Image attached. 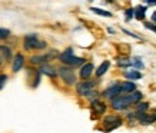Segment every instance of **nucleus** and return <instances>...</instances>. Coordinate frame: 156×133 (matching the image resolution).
I'll return each mask as SVG.
<instances>
[{"label":"nucleus","instance_id":"f257e3e1","mask_svg":"<svg viewBox=\"0 0 156 133\" xmlns=\"http://www.w3.org/2000/svg\"><path fill=\"white\" fill-rule=\"evenodd\" d=\"M48 47V43L39 40L36 34H27L23 39V49L24 50H43Z\"/></svg>","mask_w":156,"mask_h":133},{"label":"nucleus","instance_id":"f03ea898","mask_svg":"<svg viewBox=\"0 0 156 133\" xmlns=\"http://www.w3.org/2000/svg\"><path fill=\"white\" fill-rule=\"evenodd\" d=\"M57 76H60V79L65 82L67 86H73L77 83V82H76L75 72L72 70V67H69V66L59 67V69H57Z\"/></svg>","mask_w":156,"mask_h":133},{"label":"nucleus","instance_id":"7ed1b4c3","mask_svg":"<svg viewBox=\"0 0 156 133\" xmlns=\"http://www.w3.org/2000/svg\"><path fill=\"white\" fill-rule=\"evenodd\" d=\"M130 106L126 95H118L116 97L112 99V107L115 110H126Z\"/></svg>","mask_w":156,"mask_h":133},{"label":"nucleus","instance_id":"20e7f679","mask_svg":"<svg viewBox=\"0 0 156 133\" xmlns=\"http://www.w3.org/2000/svg\"><path fill=\"white\" fill-rule=\"evenodd\" d=\"M120 124H122V119L118 117V116H115V114H109V116H106L103 119V128L106 130H115Z\"/></svg>","mask_w":156,"mask_h":133},{"label":"nucleus","instance_id":"39448f33","mask_svg":"<svg viewBox=\"0 0 156 133\" xmlns=\"http://www.w3.org/2000/svg\"><path fill=\"white\" fill-rule=\"evenodd\" d=\"M96 82L93 80H89V79H86V80L80 82V83H76V90H77V95L80 96H86L89 93L93 87H95Z\"/></svg>","mask_w":156,"mask_h":133},{"label":"nucleus","instance_id":"423d86ee","mask_svg":"<svg viewBox=\"0 0 156 133\" xmlns=\"http://www.w3.org/2000/svg\"><path fill=\"white\" fill-rule=\"evenodd\" d=\"M93 70H95L93 63H83L80 67V72H79V76H80V79L86 80V79H89L93 75Z\"/></svg>","mask_w":156,"mask_h":133},{"label":"nucleus","instance_id":"0eeeda50","mask_svg":"<svg viewBox=\"0 0 156 133\" xmlns=\"http://www.w3.org/2000/svg\"><path fill=\"white\" fill-rule=\"evenodd\" d=\"M24 66V56L22 53H17V54H14L13 56V62H12V70L14 73H17L23 69Z\"/></svg>","mask_w":156,"mask_h":133},{"label":"nucleus","instance_id":"6e6552de","mask_svg":"<svg viewBox=\"0 0 156 133\" xmlns=\"http://www.w3.org/2000/svg\"><path fill=\"white\" fill-rule=\"evenodd\" d=\"M118 95H120V86L118 85V83H115V85H112L110 87H108L106 90L103 92V97L105 99H113V97H116Z\"/></svg>","mask_w":156,"mask_h":133},{"label":"nucleus","instance_id":"1a4fd4ad","mask_svg":"<svg viewBox=\"0 0 156 133\" xmlns=\"http://www.w3.org/2000/svg\"><path fill=\"white\" fill-rule=\"evenodd\" d=\"M136 116L140 124H151L156 122V114H147L146 112H143V113H136Z\"/></svg>","mask_w":156,"mask_h":133},{"label":"nucleus","instance_id":"9d476101","mask_svg":"<svg viewBox=\"0 0 156 133\" xmlns=\"http://www.w3.org/2000/svg\"><path fill=\"white\" fill-rule=\"evenodd\" d=\"M39 72H40L42 75H46V76H49V77H56L57 76L56 69H55L53 66H50V65H46V63H43L42 66H40Z\"/></svg>","mask_w":156,"mask_h":133},{"label":"nucleus","instance_id":"9b49d317","mask_svg":"<svg viewBox=\"0 0 156 133\" xmlns=\"http://www.w3.org/2000/svg\"><path fill=\"white\" fill-rule=\"evenodd\" d=\"M83 63H85V59H83V57H77V56H75V54H72L63 65H66V66H69V67H77V66H82Z\"/></svg>","mask_w":156,"mask_h":133},{"label":"nucleus","instance_id":"f8f14e48","mask_svg":"<svg viewBox=\"0 0 156 133\" xmlns=\"http://www.w3.org/2000/svg\"><path fill=\"white\" fill-rule=\"evenodd\" d=\"M106 107H108V106L105 105L103 102H100L99 99H96L92 102V109H93V112H95L96 114H103L105 112H106Z\"/></svg>","mask_w":156,"mask_h":133},{"label":"nucleus","instance_id":"ddd939ff","mask_svg":"<svg viewBox=\"0 0 156 133\" xmlns=\"http://www.w3.org/2000/svg\"><path fill=\"white\" fill-rule=\"evenodd\" d=\"M126 96H128V100H129V103H130V105H136V103H139V102L142 100V97H143L142 92H139V90H133V92H130V93L126 95Z\"/></svg>","mask_w":156,"mask_h":133},{"label":"nucleus","instance_id":"4468645a","mask_svg":"<svg viewBox=\"0 0 156 133\" xmlns=\"http://www.w3.org/2000/svg\"><path fill=\"white\" fill-rule=\"evenodd\" d=\"M119 86H120V92H123V93H130V92L136 90V85L133 83V80L122 82Z\"/></svg>","mask_w":156,"mask_h":133},{"label":"nucleus","instance_id":"2eb2a0df","mask_svg":"<svg viewBox=\"0 0 156 133\" xmlns=\"http://www.w3.org/2000/svg\"><path fill=\"white\" fill-rule=\"evenodd\" d=\"M123 76L129 79V80H139L142 77V73L137 70V69H132V70H126L123 73Z\"/></svg>","mask_w":156,"mask_h":133},{"label":"nucleus","instance_id":"dca6fc26","mask_svg":"<svg viewBox=\"0 0 156 133\" xmlns=\"http://www.w3.org/2000/svg\"><path fill=\"white\" fill-rule=\"evenodd\" d=\"M145 13H146V7L142 5L136 6L135 9H133V17H136L137 20H143L145 19Z\"/></svg>","mask_w":156,"mask_h":133},{"label":"nucleus","instance_id":"f3484780","mask_svg":"<svg viewBox=\"0 0 156 133\" xmlns=\"http://www.w3.org/2000/svg\"><path fill=\"white\" fill-rule=\"evenodd\" d=\"M109 66H110V62H109V60H105V62L102 63L99 67H98V70H96V76H98V77H102L105 73L108 72Z\"/></svg>","mask_w":156,"mask_h":133},{"label":"nucleus","instance_id":"a211bd4d","mask_svg":"<svg viewBox=\"0 0 156 133\" xmlns=\"http://www.w3.org/2000/svg\"><path fill=\"white\" fill-rule=\"evenodd\" d=\"M0 53H2V57L5 60H10L12 59V50L7 46H0Z\"/></svg>","mask_w":156,"mask_h":133},{"label":"nucleus","instance_id":"6ab92c4d","mask_svg":"<svg viewBox=\"0 0 156 133\" xmlns=\"http://www.w3.org/2000/svg\"><path fill=\"white\" fill-rule=\"evenodd\" d=\"M90 10L93 13L99 14V16H103V17H112V13L108 12V10H103V9H99V7H90Z\"/></svg>","mask_w":156,"mask_h":133},{"label":"nucleus","instance_id":"aec40b11","mask_svg":"<svg viewBox=\"0 0 156 133\" xmlns=\"http://www.w3.org/2000/svg\"><path fill=\"white\" fill-rule=\"evenodd\" d=\"M130 66H133L135 69H143V62L139 59V57H132L130 59Z\"/></svg>","mask_w":156,"mask_h":133},{"label":"nucleus","instance_id":"412c9836","mask_svg":"<svg viewBox=\"0 0 156 133\" xmlns=\"http://www.w3.org/2000/svg\"><path fill=\"white\" fill-rule=\"evenodd\" d=\"M136 113H143V112H146L149 109V103H136Z\"/></svg>","mask_w":156,"mask_h":133},{"label":"nucleus","instance_id":"4be33fe9","mask_svg":"<svg viewBox=\"0 0 156 133\" xmlns=\"http://www.w3.org/2000/svg\"><path fill=\"white\" fill-rule=\"evenodd\" d=\"M118 66H120V67L130 66V59H128V57H120V59H118Z\"/></svg>","mask_w":156,"mask_h":133},{"label":"nucleus","instance_id":"5701e85b","mask_svg":"<svg viewBox=\"0 0 156 133\" xmlns=\"http://www.w3.org/2000/svg\"><path fill=\"white\" fill-rule=\"evenodd\" d=\"M10 37V30L9 29H2L0 27V40H6Z\"/></svg>","mask_w":156,"mask_h":133},{"label":"nucleus","instance_id":"b1692460","mask_svg":"<svg viewBox=\"0 0 156 133\" xmlns=\"http://www.w3.org/2000/svg\"><path fill=\"white\" fill-rule=\"evenodd\" d=\"M6 82H7V75H5V73H0V90L5 87Z\"/></svg>","mask_w":156,"mask_h":133},{"label":"nucleus","instance_id":"393cba45","mask_svg":"<svg viewBox=\"0 0 156 133\" xmlns=\"http://www.w3.org/2000/svg\"><path fill=\"white\" fill-rule=\"evenodd\" d=\"M132 17H133V9H126L125 10V19H126V22H129Z\"/></svg>","mask_w":156,"mask_h":133},{"label":"nucleus","instance_id":"a878e982","mask_svg":"<svg viewBox=\"0 0 156 133\" xmlns=\"http://www.w3.org/2000/svg\"><path fill=\"white\" fill-rule=\"evenodd\" d=\"M145 26H146V27L149 29V30H153V32L156 33V26H155L153 23H145Z\"/></svg>","mask_w":156,"mask_h":133},{"label":"nucleus","instance_id":"bb28decb","mask_svg":"<svg viewBox=\"0 0 156 133\" xmlns=\"http://www.w3.org/2000/svg\"><path fill=\"white\" fill-rule=\"evenodd\" d=\"M146 5H151V6H153V5H156V0H143Z\"/></svg>","mask_w":156,"mask_h":133},{"label":"nucleus","instance_id":"cd10ccee","mask_svg":"<svg viewBox=\"0 0 156 133\" xmlns=\"http://www.w3.org/2000/svg\"><path fill=\"white\" fill-rule=\"evenodd\" d=\"M152 20L156 23V12H153V14H152Z\"/></svg>","mask_w":156,"mask_h":133}]
</instances>
